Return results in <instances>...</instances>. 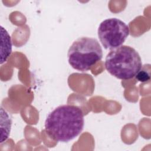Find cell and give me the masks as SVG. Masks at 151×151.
<instances>
[{
	"label": "cell",
	"mask_w": 151,
	"mask_h": 151,
	"mask_svg": "<svg viewBox=\"0 0 151 151\" xmlns=\"http://www.w3.org/2000/svg\"><path fill=\"white\" fill-rule=\"evenodd\" d=\"M84 120L82 110L76 106L64 104L51 111L45 121V130L54 140L68 142L82 132Z\"/></svg>",
	"instance_id": "cell-1"
},
{
	"label": "cell",
	"mask_w": 151,
	"mask_h": 151,
	"mask_svg": "<svg viewBox=\"0 0 151 151\" xmlns=\"http://www.w3.org/2000/svg\"><path fill=\"white\" fill-rule=\"evenodd\" d=\"M105 67L113 76L121 80H129L142 67L140 55L133 47L121 45L110 50L105 60Z\"/></svg>",
	"instance_id": "cell-2"
},
{
	"label": "cell",
	"mask_w": 151,
	"mask_h": 151,
	"mask_svg": "<svg viewBox=\"0 0 151 151\" xmlns=\"http://www.w3.org/2000/svg\"><path fill=\"white\" fill-rule=\"evenodd\" d=\"M70 65L79 71H87L103 57V51L97 39L82 37L75 40L67 54Z\"/></svg>",
	"instance_id": "cell-3"
},
{
	"label": "cell",
	"mask_w": 151,
	"mask_h": 151,
	"mask_svg": "<svg viewBox=\"0 0 151 151\" xmlns=\"http://www.w3.org/2000/svg\"><path fill=\"white\" fill-rule=\"evenodd\" d=\"M98 37L105 49L121 46L129 34V26L122 20L111 18L102 21L98 28Z\"/></svg>",
	"instance_id": "cell-4"
},
{
	"label": "cell",
	"mask_w": 151,
	"mask_h": 151,
	"mask_svg": "<svg viewBox=\"0 0 151 151\" xmlns=\"http://www.w3.org/2000/svg\"><path fill=\"white\" fill-rule=\"evenodd\" d=\"M1 64L6 61L12 52V42L11 37L6 30L1 27Z\"/></svg>",
	"instance_id": "cell-5"
},
{
	"label": "cell",
	"mask_w": 151,
	"mask_h": 151,
	"mask_svg": "<svg viewBox=\"0 0 151 151\" xmlns=\"http://www.w3.org/2000/svg\"><path fill=\"white\" fill-rule=\"evenodd\" d=\"M136 78L140 82H146L150 80V74L146 70H140L135 76Z\"/></svg>",
	"instance_id": "cell-6"
}]
</instances>
